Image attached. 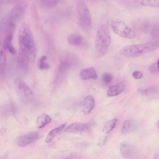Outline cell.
<instances>
[{
  "instance_id": "cell-10",
  "label": "cell",
  "mask_w": 159,
  "mask_h": 159,
  "mask_svg": "<svg viewBox=\"0 0 159 159\" xmlns=\"http://www.w3.org/2000/svg\"><path fill=\"white\" fill-rule=\"evenodd\" d=\"M89 129V127L87 124L80 123H74L67 127L65 131L70 133H79L87 132Z\"/></svg>"
},
{
  "instance_id": "cell-5",
  "label": "cell",
  "mask_w": 159,
  "mask_h": 159,
  "mask_svg": "<svg viewBox=\"0 0 159 159\" xmlns=\"http://www.w3.org/2000/svg\"><path fill=\"white\" fill-rule=\"evenodd\" d=\"M14 85L17 94L22 101L26 103L33 102L34 98L33 92L22 79L20 78L16 79Z\"/></svg>"
},
{
  "instance_id": "cell-17",
  "label": "cell",
  "mask_w": 159,
  "mask_h": 159,
  "mask_svg": "<svg viewBox=\"0 0 159 159\" xmlns=\"http://www.w3.org/2000/svg\"><path fill=\"white\" fill-rule=\"evenodd\" d=\"M119 4L128 7H135L142 6V0H115Z\"/></svg>"
},
{
  "instance_id": "cell-6",
  "label": "cell",
  "mask_w": 159,
  "mask_h": 159,
  "mask_svg": "<svg viewBox=\"0 0 159 159\" xmlns=\"http://www.w3.org/2000/svg\"><path fill=\"white\" fill-rule=\"evenodd\" d=\"M113 31L120 36L127 39H133L136 34L133 30L122 20L115 19L111 24Z\"/></svg>"
},
{
  "instance_id": "cell-24",
  "label": "cell",
  "mask_w": 159,
  "mask_h": 159,
  "mask_svg": "<svg viewBox=\"0 0 159 159\" xmlns=\"http://www.w3.org/2000/svg\"><path fill=\"white\" fill-rule=\"evenodd\" d=\"M28 60L23 53L20 51L19 54L18 61L22 68L26 70L28 67Z\"/></svg>"
},
{
  "instance_id": "cell-31",
  "label": "cell",
  "mask_w": 159,
  "mask_h": 159,
  "mask_svg": "<svg viewBox=\"0 0 159 159\" xmlns=\"http://www.w3.org/2000/svg\"><path fill=\"white\" fill-rule=\"evenodd\" d=\"M107 136H103L101 137L99 140V145L102 146L104 144L107 142Z\"/></svg>"
},
{
  "instance_id": "cell-2",
  "label": "cell",
  "mask_w": 159,
  "mask_h": 159,
  "mask_svg": "<svg viewBox=\"0 0 159 159\" xmlns=\"http://www.w3.org/2000/svg\"><path fill=\"white\" fill-rule=\"evenodd\" d=\"M158 47V43L154 42L131 45L121 48L120 53L124 56L135 57L152 52Z\"/></svg>"
},
{
  "instance_id": "cell-3",
  "label": "cell",
  "mask_w": 159,
  "mask_h": 159,
  "mask_svg": "<svg viewBox=\"0 0 159 159\" xmlns=\"http://www.w3.org/2000/svg\"><path fill=\"white\" fill-rule=\"evenodd\" d=\"M111 35L107 25H101L98 28L95 40V47L97 54L102 56L106 53L111 42Z\"/></svg>"
},
{
  "instance_id": "cell-16",
  "label": "cell",
  "mask_w": 159,
  "mask_h": 159,
  "mask_svg": "<svg viewBox=\"0 0 159 159\" xmlns=\"http://www.w3.org/2000/svg\"><path fill=\"white\" fill-rule=\"evenodd\" d=\"M136 124L135 122L132 120H127L123 123L121 132L124 134H128L133 131L135 129Z\"/></svg>"
},
{
  "instance_id": "cell-15",
  "label": "cell",
  "mask_w": 159,
  "mask_h": 159,
  "mask_svg": "<svg viewBox=\"0 0 159 159\" xmlns=\"http://www.w3.org/2000/svg\"><path fill=\"white\" fill-rule=\"evenodd\" d=\"M13 38V34H7L4 39L3 45L6 50L12 55H14L16 53V50L12 43Z\"/></svg>"
},
{
  "instance_id": "cell-33",
  "label": "cell",
  "mask_w": 159,
  "mask_h": 159,
  "mask_svg": "<svg viewBox=\"0 0 159 159\" xmlns=\"http://www.w3.org/2000/svg\"><path fill=\"white\" fill-rule=\"evenodd\" d=\"M47 60V57L45 55L42 56L39 60V64L45 62Z\"/></svg>"
},
{
  "instance_id": "cell-21",
  "label": "cell",
  "mask_w": 159,
  "mask_h": 159,
  "mask_svg": "<svg viewBox=\"0 0 159 159\" xmlns=\"http://www.w3.org/2000/svg\"><path fill=\"white\" fill-rule=\"evenodd\" d=\"M66 127V125L64 124L57 128H55L50 131L48 134L45 139L47 143L50 142L54 137L60 131L64 129Z\"/></svg>"
},
{
  "instance_id": "cell-14",
  "label": "cell",
  "mask_w": 159,
  "mask_h": 159,
  "mask_svg": "<svg viewBox=\"0 0 159 159\" xmlns=\"http://www.w3.org/2000/svg\"><path fill=\"white\" fill-rule=\"evenodd\" d=\"M125 87V83L121 82L111 87L107 92L109 97H113L118 95L124 90Z\"/></svg>"
},
{
  "instance_id": "cell-11",
  "label": "cell",
  "mask_w": 159,
  "mask_h": 159,
  "mask_svg": "<svg viewBox=\"0 0 159 159\" xmlns=\"http://www.w3.org/2000/svg\"><path fill=\"white\" fill-rule=\"evenodd\" d=\"M120 151L122 155L126 158H132L135 155V151L133 146L125 142L121 144Z\"/></svg>"
},
{
  "instance_id": "cell-8",
  "label": "cell",
  "mask_w": 159,
  "mask_h": 159,
  "mask_svg": "<svg viewBox=\"0 0 159 159\" xmlns=\"http://www.w3.org/2000/svg\"><path fill=\"white\" fill-rule=\"evenodd\" d=\"M39 135L37 132H31L25 133L19 136L16 140L18 145L24 147L39 139Z\"/></svg>"
},
{
  "instance_id": "cell-7",
  "label": "cell",
  "mask_w": 159,
  "mask_h": 159,
  "mask_svg": "<svg viewBox=\"0 0 159 159\" xmlns=\"http://www.w3.org/2000/svg\"><path fill=\"white\" fill-rule=\"evenodd\" d=\"M27 8V4L24 2H18L13 7L7 17L16 23L20 20L23 17Z\"/></svg>"
},
{
  "instance_id": "cell-23",
  "label": "cell",
  "mask_w": 159,
  "mask_h": 159,
  "mask_svg": "<svg viewBox=\"0 0 159 159\" xmlns=\"http://www.w3.org/2000/svg\"><path fill=\"white\" fill-rule=\"evenodd\" d=\"M140 93L148 96H154L158 93V88L157 87H152L144 89H140Z\"/></svg>"
},
{
  "instance_id": "cell-4",
  "label": "cell",
  "mask_w": 159,
  "mask_h": 159,
  "mask_svg": "<svg viewBox=\"0 0 159 159\" xmlns=\"http://www.w3.org/2000/svg\"><path fill=\"white\" fill-rule=\"evenodd\" d=\"M76 7L79 24L84 31L91 29L92 19L89 10L83 0H76Z\"/></svg>"
},
{
  "instance_id": "cell-13",
  "label": "cell",
  "mask_w": 159,
  "mask_h": 159,
  "mask_svg": "<svg viewBox=\"0 0 159 159\" xmlns=\"http://www.w3.org/2000/svg\"><path fill=\"white\" fill-rule=\"evenodd\" d=\"M80 76L83 80L90 79L95 80L98 78L96 71L93 67H89L82 70L80 73Z\"/></svg>"
},
{
  "instance_id": "cell-26",
  "label": "cell",
  "mask_w": 159,
  "mask_h": 159,
  "mask_svg": "<svg viewBox=\"0 0 159 159\" xmlns=\"http://www.w3.org/2000/svg\"><path fill=\"white\" fill-rule=\"evenodd\" d=\"M113 78L112 75L108 73H104L102 77V81L105 84H108L111 82Z\"/></svg>"
},
{
  "instance_id": "cell-22",
  "label": "cell",
  "mask_w": 159,
  "mask_h": 159,
  "mask_svg": "<svg viewBox=\"0 0 159 159\" xmlns=\"http://www.w3.org/2000/svg\"><path fill=\"white\" fill-rule=\"evenodd\" d=\"M117 122V119L114 118L107 121L105 124L103 129L104 134H107L111 132L115 127Z\"/></svg>"
},
{
  "instance_id": "cell-9",
  "label": "cell",
  "mask_w": 159,
  "mask_h": 159,
  "mask_svg": "<svg viewBox=\"0 0 159 159\" xmlns=\"http://www.w3.org/2000/svg\"><path fill=\"white\" fill-rule=\"evenodd\" d=\"M77 61V57L73 54L66 56L61 61L59 67V71L63 73L68 70L73 66Z\"/></svg>"
},
{
  "instance_id": "cell-18",
  "label": "cell",
  "mask_w": 159,
  "mask_h": 159,
  "mask_svg": "<svg viewBox=\"0 0 159 159\" xmlns=\"http://www.w3.org/2000/svg\"><path fill=\"white\" fill-rule=\"evenodd\" d=\"M67 41L70 44L73 46L80 45L82 43L83 38L80 35L73 34H70L67 38Z\"/></svg>"
},
{
  "instance_id": "cell-28",
  "label": "cell",
  "mask_w": 159,
  "mask_h": 159,
  "mask_svg": "<svg viewBox=\"0 0 159 159\" xmlns=\"http://www.w3.org/2000/svg\"><path fill=\"white\" fill-rule=\"evenodd\" d=\"M59 0H42L43 5L48 7H54L58 3Z\"/></svg>"
},
{
  "instance_id": "cell-34",
  "label": "cell",
  "mask_w": 159,
  "mask_h": 159,
  "mask_svg": "<svg viewBox=\"0 0 159 159\" xmlns=\"http://www.w3.org/2000/svg\"><path fill=\"white\" fill-rule=\"evenodd\" d=\"M1 4L0 3V4Z\"/></svg>"
},
{
  "instance_id": "cell-25",
  "label": "cell",
  "mask_w": 159,
  "mask_h": 159,
  "mask_svg": "<svg viewBox=\"0 0 159 159\" xmlns=\"http://www.w3.org/2000/svg\"><path fill=\"white\" fill-rule=\"evenodd\" d=\"M142 5L157 7L159 6V0H142Z\"/></svg>"
},
{
  "instance_id": "cell-20",
  "label": "cell",
  "mask_w": 159,
  "mask_h": 159,
  "mask_svg": "<svg viewBox=\"0 0 159 159\" xmlns=\"http://www.w3.org/2000/svg\"><path fill=\"white\" fill-rule=\"evenodd\" d=\"M51 120L50 117L45 114H42L37 118L36 123L39 128H42L49 123Z\"/></svg>"
},
{
  "instance_id": "cell-19",
  "label": "cell",
  "mask_w": 159,
  "mask_h": 159,
  "mask_svg": "<svg viewBox=\"0 0 159 159\" xmlns=\"http://www.w3.org/2000/svg\"><path fill=\"white\" fill-rule=\"evenodd\" d=\"M3 45L0 44V73H3L5 68L6 54Z\"/></svg>"
},
{
  "instance_id": "cell-1",
  "label": "cell",
  "mask_w": 159,
  "mask_h": 159,
  "mask_svg": "<svg viewBox=\"0 0 159 159\" xmlns=\"http://www.w3.org/2000/svg\"><path fill=\"white\" fill-rule=\"evenodd\" d=\"M18 42L20 51L28 61L33 62L36 57V49L31 30L25 23H22L19 29Z\"/></svg>"
},
{
  "instance_id": "cell-32",
  "label": "cell",
  "mask_w": 159,
  "mask_h": 159,
  "mask_svg": "<svg viewBox=\"0 0 159 159\" xmlns=\"http://www.w3.org/2000/svg\"><path fill=\"white\" fill-rule=\"evenodd\" d=\"M39 67L41 69H48L50 68V65L47 63L44 62L39 64Z\"/></svg>"
},
{
  "instance_id": "cell-29",
  "label": "cell",
  "mask_w": 159,
  "mask_h": 159,
  "mask_svg": "<svg viewBox=\"0 0 159 159\" xmlns=\"http://www.w3.org/2000/svg\"><path fill=\"white\" fill-rule=\"evenodd\" d=\"M133 77L136 79H139L142 78L143 75L142 73L140 71L135 70L132 73Z\"/></svg>"
},
{
  "instance_id": "cell-12",
  "label": "cell",
  "mask_w": 159,
  "mask_h": 159,
  "mask_svg": "<svg viewBox=\"0 0 159 159\" xmlns=\"http://www.w3.org/2000/svg\"><path fill=\"white\" fill-rule=\"evenodd\" d=\"M95 104V101L93 97L90 95L86 97L83 102V111L85 115L91 113Z\"/></svg>"
},
{
  "instance_id": "cell-30",
  "label": "cell",
  "mask_w": 159,
  "mask_h": 159,
  "mask_svg": "<svg viewBox=\"0 0 159 159\" xmlns=\"http://www.w3.org/2000/svg\"><path fill=\"white\" fill-rule=\"evenodd\" d=\"M19 0H0V3L2 4H9L18 2Z\"/></svg>"
},
{
  "instance_id": "cell-27",
  "label": "cell",
  "mask_w": 159,
  "mask_h": 159,
  "mask_svg": "<svg viewBox=\"0 0 159 159\" xmlns=\"http://www.w3.org/2000/svg\"><path fill=\"white\" fill-rule=\"evenodd\" d=\"M159 60L152 64L150 67L149 70L152 73L157 74L159 72Z\"/></svg>"
}]
</instances>
